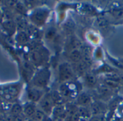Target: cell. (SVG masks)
<instances>
[{
  "mask_svg": "<svg viewBox=\"0 0 123 121\" xmlns=\"http://www.w3.org/2000/svg\"><path fill=\"white\" fill-rule=\"evenodd\" d=\"M50 58V50L43 44H40L28 52L27 60L37 69L47 66Z\"/></svg>",
  "mask_w": 123,
  "mask_h": 121,
  "instance_id": "1",
  "label": "cell"
},
{
  "mask_svg": "<svg viewBox=\"0 0 123 121\" xmlns=\"http://www.w3.org/2000/svg\"><path fill=\"white\" fill-rule=\"evenodd\" d=\"M22 89L21 83H13L0 86V99L4 102L13 104L20 94Z\"/></svg>",
  "mask_w": 123,
  "mask_h": 121,
  "instance_id": "2",
  "label": "cell"
},
{
  "mask_svg": "<svg viewBox=\"0 0 123 121\" xmlns=\"http://www.w3.org/2000/svg\"><path fill=\"white\" fill-rule=\"evenodd\" d=\"M82 86L83 85L81 82L74 80L61 83L59 85L58 91L63 100H75L77 95L82 91Z\"/></svg>",
  "mask_w": 123,
  "mask_h": 121,
  "instance_id": "3",
  "label": "cell"
},
{
  "mask_svg": "<svg viewBox=\"0 0 123 121\" xmlns=\"http://www.w3.org/2000/svg\"><path fill=\"white\" fill-rule=\"evenodd\" d=\"M50 15V9L48 7L40 6L31 11L28 19L30 24L37 28H40L47 23Z\"/></svg>",
  "mask_w": 123,
  "mask_h": 121,
  "instance_id": "4",
  "label": "cell"
},
{
  "mask_svg": "<svg viewBox=\"0 0 123 121\" xmlns=\"http://www.w3.org/2000/svg\"><path fill=\"white\" fill-rule=\"evenodd\" d=\"M51 76H52L51 70L48 66L37 68L32 80L28 84H30L40 89L45 90L50 83Z\"/></svg>",
  "mask_w": 123,
  "mask_h": 121,
  "instance_id": "5",
  "label": "cell"
},
{
  "mask_svg": "<svg viewBox=\"0 0 123 121\" xmlns=\"http://www.w3.org/2000/svg\"><path fill=\"white\" fill-rule=\"evenodd\" d=\"M58 81L61 83L74 81L76 76L73 69L72 65L67 62H63L58 67Z\"/></svg>",
  "mask_w": 123,
  "mask_h": 121,
  "instance_id": "6",
  "label": "cell"
},
{
  "mask_svg": "<svg viewBox=\"0 0 123 121\" xmlns=\"http://www.w3.org/2000/svg\"><path fill=\"white\" fill-rule=\"evenodd\" d=\"M37 107L42 110L48 117H51L53 109L55 106V102L50 92L45 93L41 100L37 103Z\"/></svg>",
  "mask_w": 123,
  "mask_h": 121,
  "instance_id": "7",
  "label": "cell"
},
{
  "mask_svg": "<svg viewBox=\"0 0 123 121\" xmlns=\"http://www.w3.org/2000/svg\"><path fill=\"white\" fill-rule=\"evenodd\" d=\"M25 94L27 102L37 105V103L45 94V92L43 89H40L30 84H27L25 90Z\"/></svg>",
  "mask_w": 123,
  "mask_h": 121,
  "instance_id": "8",
  "label": "cell"
},
{
  "mask_svg": "<svg viewBox=\"0 0 123 121\" xmlns=\"http://www.w3.org/2000/svg\"><path fill=\"white\" fill-rule=\"evenodd\" d=\"M81 83L83 86L86 88L87 89H96L98 86L99 83V78L96 73L93 71H89L85 75H84L81 78Z\"/></svg>",
  "mask_w": 123,
  "mask_h": 121,
  "instance_id": "9",
  "label": "cell"
},
{
  "mask_svg": "<svg viewBox=\"0 0 123 121\" xmlns=\"http://www.w3.org/2000/svg\"><path fill=\"white\" fill-rule=\"evenodd\" d=\"M89 109L92 116H101L104 115L107 113L108 106L107 102L97 99L93 101L92 104L89 107Z\"/></svg>",
  "mask_w": 123,
  "mask_h": 121,
  "instance_id": "10",
  "label": "cell"
},
{
  "mask_svg": "<svg viewBox=\"0 0 123 121\" xmlns=\"http://www.w3.org/2000/svg\"><path fill=\"white\" fill-rule=\"evenodd\" d=\"M0 27L9 37L14 36L18 30L14 18H4Z\"/></svg>",
  "mask_w": 123,
  "mask_h": 121,
  "instance_id": "11",
  "label": "cell"
},
{
  "mask_svg": "<svg viewBox=\"0 0 123 121\" xmlns=\"http://www.w3.org/2000/svg\"><path fill=\"white\" fill-rule=\"evenodd\" d=\"M36 70L37 68L27 59L25 60L22 64V69H21L22 78L27 83H30Z\"/></svg>",
  "mask_w": 123,
  "mask_h": 121,
  "instance_id": "12",
  "label": "cell"
},
{
  "mask_svg": "<svg viewBox=\"0 0 123 121\" xmlns=\"http://www.w3.org/2000/svg\"><path fill=\"white\" fill-rule=\"evenodd\" d=\"M51 117L53 121H66L68 118L66 104L63 103L55 105Z\"/></svg>",
  "mask_w": 123,
  "mask_h": 121,
  "instance_id": "13",
  "label": "cell"
},
{
  "mask_svg": "<svg viewBox=\"0 0 123 121\" xmlns=\"http://www.w3.org/2000/svg\"><path fill=\"white\" fill-rule=\"evenodd\" d=\"M94 100L92 95L89 92L82 90L75 99V104L77 107H89Z\"/></svg>",
  "mask_w": 123,
  "mask_h": 121,
  "instance_id": "14",
  "label": "cell"
},
{
  "mask_svg": "<svg viewBox=\"0 0 123 121\" xmlns=\"http://www.w3.org/2000/svg\"><path fill=\"white\" fill-rule=\"evenodd\" d=\"M96 90L99 96L98 99H100L105 102H107L108 100L112 99L114 94V90L110 89L102 82L99 83Z\"/></svg>",
  "mask_w": 123,
  "mask_h": 121,
  "instance_id": "15",
  "label": "cell"
},
{
  "mask_svg": "<svg viewBox=\"0 0 123 121\" xmlns=\"http://www.w3.org/2000/svg\"><path fill=\"white\" fill-rule=\"evenodd\" d=\"M82 43L79 39L78 37L75 36L74 35H71L66 41L65 44V52H68L71 50L80 49Z\"/></svg>",
  "mask_w": 123,
  "mask_h": 121,
  "instance_id": "16",
  "label": "cell"
},
{
  "mask_svg": "<svg viewBox=\"0 0 123 121\" xmlns=\"http://www.w3.org/2000/svg\"><path fill=\"white\" fill-rule=\"evenodd\" d=\"M73 69L74 70V73L76 76V78H81L84 75H85L87 72L90 71V66L85 62L84 60L81 62L76 63V64H71Z\"/></svg>",
  "mask_w": 123,
  "mask_h": 121,
  "instance_id": "17",
  "label": "cell"
},
{
  "mask_svg": "<svg viewBox=\"0 0 123 121\" xmlns=\"http://www.w3.org/2000/svg\"><path fill=\"white\" fill-rule=\"evenodd\" d=\"M68 62L71 64H76L83 60V55L80 49L71 50L68 52H66Z\"/></svg>",
  "mask_w": 123,
  "mask_h": 121,
  "instance_id": "18",
  "label": "cell"
},
{
  "mask_svg": "<svg viewBox=\"0 0 123 121\" xmlns=\"http://www.w3.org/2000/svg\"><path fill=\"white\" fill-rule=\"evenodd\" d=\"M38 107L37 104L27 102L22 105V114L27 120H30L35 113Z\"/></svg>",
  "mask_w": 123,
  "mask_h": 121,
  "instance_id": "19",
  "label": "cell"
},
{
  "mask_svg": "<svg viewBox=\"0 0 123 121\" xmlns=\"http://www.w3.org/2000/svg\"><path fill=\"white\" fill-rule=\"evenodd\" d=\"M14 40L18 46H24L27 44L31 38L26 30H17L14 36Z\"/></svg>",
  "mask_w": 123,
  "mask_h": 121,
  "instance_id": "20",
  "label": "cell"
},
{
  "mask_svg": "<svg viewBox=\"0 0 123 121\" xmlns=\"http://www.w3.org/2000/svg\"><path fill=\"white\" fill-rule=\"evenodd\" d=\"M58 37V30L55 27L50 26L48 28L44 33V38L48 41H54Z\"/></svg>",
  "mask_w": 123,
  "mask_h": 121,
  "instance_id": "21",
  "label": "cell"
},
{
  "mask_svg": "<svg viewBox=\"0 0 123 121\" xmlns=\"http://www.w3.org/2000/svg\"><path fill=\"white\" fill-rule=\"evenodd\" d=\"M8 113L12 116H16L22 114V105L16 102L11 105Z\"/></svg>",
  "mask_w": 123,
  "mask_h": 121,
  "instance_id": "22",
  "label": "cell"
},
{
  "mask_svg": "<svg viewBox=\"0 0 123 121\" xmlns=\"http://www.w3.org/2000/svg\"><path fill=\"white\" fill-rule=\"evenodd\" d=\"M77 112H78V113L80 115V116H81L82 118L89 120V119L92 117L89 107H78Z\"/></svg>",
  "mask_w": 123,
  "mask_h": 121,
  "instance_id": "23",
  "label": "cell"
},
{
  "mask_svg": "<svg viewBox=\"0 0 123 121\" xmlns=\"http://www.w3.org/2000/svg\"><path fill=\"white\" fill-rule=\"evenodd\" d=\"M49 117H48L42 110L37 109L33 116L30 119V121H45Z\"/></svg>",
  "mask_w": 123,
  "mask_h": 121,
  "instance_id": "24",
  "label": "cell"
},
{
  "mask_svg": "<svg viewBox=\"0 0 123 121\" xmlns=\"http://www.w3.org/2000/svg\"><path fill=\"white\" fill-rule=\"evenodd\" d=\"M96 23H97V26H98L99 28H105L106 27H107V25H108V24H109V21L107 20V18L100 17H98V18L97 19Z\"/></svg>",
  "mask_w": 123,
  "mask_h": 121,
  "instance_id": "25",
  "label": "cell"
},
{
  "mask_svg": "<svg viewBox=\"0 0 123 121\" xmlns=\"http://www.w3.org/2000/svg\"><path fill=\"white\" fill-rule=\"evenodd\" d=\"M116 111L120 117L123 118V102H120L118 104V105L117 106V108H116Z\"/></svg>",
  "mask_w": 123,
  "mask_h": 121,
  "instance_id": "26",
  "label": "cell"
},
{
  "mask_svg": "<svg viewBox=\"0 0 123 121\" xmlns=\"http://www.w3.org/2000/svg\"><path fill=\"white\" fill-rule=\"evenodd\" d=\"M27 119L23 115V114L22 115H16V116H12V121H27Z\"/></svg>",
  "mask_w": 123,
  "mask_h": 121,
  "instance_id": "27",
  "label": "cell"
},
{
  "mask_svg": "<svg viewBox=\"0 0 123 121\" xmlns=\"http://www.w3.org/2000/svg\"><path fill=\"white\" fill-rule=\"evenodd\" d=\"M89 121H105L104 118V115H101V116H92L90 119Z\"/></svg>",
  "mask_w": 123,
  "mask_h": 121,
  "instance_id": "28",
  "label": "cell"
},
{
  "mask_svg": "<svg viewBox=\"0 0 123 121\" xmlns=\"http://www.w3.org/2000/svg\"><path fill=\"white\" fill-rule=\"evenodd\" d=\"M6 113V111L4 110V105L1 102H0V115H4V113Z\"/></svg>",
  "mask_w": 123,
  "mask_h": 121,
  "instance_id": "29",
  "label": "cell"
},
{
  "mask_svg": "<svg viewBox=\"0 0 123 121\" xmlns=\"http://www.w3.org/2000/svg\"><path fill=\"white\" fill-rule=\"evenodd\" d=\"M119 83L121 86H123V72L122 73H120L119 75Z\"/></svg>",
  "mask_w": 123,
  "mask_h": 121,
  "instance_id": "30",
  "label": "cell"
},
{
  "mask_svg": "<svg viewBox=\"0 0 123 121\" xmlns=\"http://www.w3.org/2000/svg\"><path fill=\"white\" fill-rule=\"evenodd\" d=\"M3 19H4V16H3V12H1V10L0 9V25L3 21Z\"/></svg>",
  "mask_w": 123,
  "mask_h": 121,
  "instance_id": "31",
  "label": "cell"
},
{
  "mask_svg": "<svg viewBox=\"0 0 123 121\" xmlns=\"http://www.w3.org/2000/svg\"><path fill=\"white\" fill-rule=\"evenodd\" d=\"M0 121H6L5 118H4V115H0Z\"/></svg>",
  "mask_w": 123,
  "mask_h": 121,
  "instance_id": "32",
  "label": "cell"
},
{
  "mask_svg": "<svg viewBox=\"0 0 123 121\" xmlns=\"http://www.w3.org/2000/svg\"><path fill=\"white\" fill-rule=\"evenodd\" d=\"M27 121H30V120H27Z\"/></svg>",
  "mask_w": 123,
  "mask_h": 121,
  "instance_id": "33",
  "label": "cell"
},
{
  "mask_svg": "<svg viewBox=\"0 0 123 121\" xmlns=\"http://www.w3.org/2000/svg\"><path fill=\"white\" fill-rule=\"evenodd\" d=\"M122 62H123V61H122Z\"/></svg>",
  "mask_w": 123,
  "mask_h": 121,
  "instance_id": "34",
  "label": "cell"
}]
</instances>
